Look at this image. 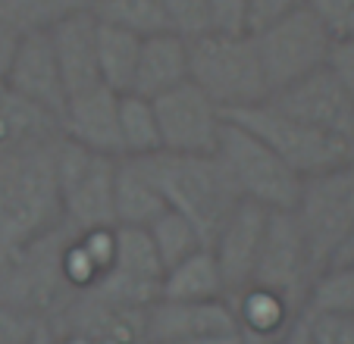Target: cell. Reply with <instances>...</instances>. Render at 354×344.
<instances>
[{
    "instance_id": "5b68a950",
    "label": "cell",
    "mask_w": 354,
    "mask_h": 344,
    "mask_svg": "<svg viewBox=\"0 0 354 344\" xmlns=\"http://www.w3.org/2000/svg\"><path fill=\"white\" fill-rule=\"evenodd\" d=\"M214 157L241 204H254L267 213L295 210L301 179L248 128L226 120Z\"/></svg>"
},
{
    "instance_id": "4fadbf2b",
    "label": "cell",
    "mask_w": 354,
    "mask_h": 344,
    "mask_svg": "<svg viewBox=\"0 0 354 344\" xmlns=\"http://www.w3.org/2000/svg\"><path fill=\"white\" fill-rule=\"evenodd\" d=\"M210 335H239L229 300H163L145 313V344H173Z\"/></svg>"
},
{
    "instance_id": "83f0119b",
    "label": "cell",
    "mask_w": 354,
    "mask_h": 344,
    "mask_svg": "<svg viewBox=\"0 0 354 344\" xmlns=\"http://www.w3.org/2000/svg\"><path fill=\"white\" fill-rule=\"evenodd\" d=\"M304 313L354 316V266H323L308 288Z\"/></svg>"
},
{
    "instance_id": "ffe728a7",
    "label": "cell",
    "mask_w": 354,
    "mask_h": 344,
    "mask_svg": "<svg viewBox=\"0 0 354 344\" xmlns=\"http://www.w3.org/2000/svg\"><path fill=\"white\" fill-rule=\"evenodd\" d=\"M60 120L7 85L0 88V157L60 141Z\"/></svg>"
},
{
    "instance_id": "836d02e7",
    "label": "cell",
    "mask_w": 354,
    "mask_h": 344,
    "mask_svg": "<svg viewBox=\"0 0 354 344\" xmlns=\"http://www.w3.org/2000/svg\"><path fill=\"white\" fill-rule=\"evenodd\" d=\"M47 323L0 304V344H35Z\"/></svg>"
},
{
    "instance_id": "30bf717a",
    "label": "cell",
    "mask_w": 354,
    "mask_h": 344,
    "mask_svg": "<svg viewBox=\"0 0 354 344\" xmlns=\"http://www.w3.org/2000/svg\"><path fill=\"white\" fill-rule=\"evenodd\" d=\"M314 276H317V266L310 260L308 241L301 235L295 213L292 210L270 213L251 285H261V288L286 294L304 313V300H308V288L314 282Z\"/></svg>"
},
{
    "instance_id": "277c9868",
    "label": "cell",
    "mask_w": 354,
    "mask_h": 344,
    "mask_svg": "<svg viewBox=\"0 0 354 344\" xmlns=\"http://www.w3.org/2000/svg\"><path fill=\"white\" fill-rule=\"evenodd\" d=\"M226 120L248 128L254 138H261L298 179H310L317 172L335 169V166L354 160V141L304 126L295 116L282 113L279 106H273L270 100L245 106V110H232L226 113Z\"/></svg>"
},
{
    "instance_id": "cb8c5ba5",
    "label": "cell",
    "mask_w": 354,
    "mask_h": 344,
    "mask_svg": "<svg viewBox=\"0 0 354 344\" xmlns=\"http://www.w3.org/2000/svg\"><path fill=\"white\" fill-rule=\"evenodd\" d=\"M120 144L122 157L132 160H147L160 153V128H157L154 104L147 97L120 94Z\"/></svg>"
},
{
    "instance_id": "f546056e",
    "label": "cell",
    "mask_w": 354,
    "mask_h": 344,
    "mask_svg": "<svg viewBox=\"0 0 354 344\" xmlns=\"http://www.w3.org/2000/svg\"><path fill=\"white\" fill-rule=\"evenodd\" d=\"M163 13H167L169 32L182 38L207 32V0H160Z\"/></svg>"
},
{
    "instance_id": "d6a6232c",
    "label": "cell",
    "mask_w": 354,
    "mask_h": 344,
    "mask_svg": "<svg viewBox=\"0 0 354 344\" xmlns=\"http://www.w3.org/2000/svg\"><path fill=\"white\" fill-rule=\"evenodd\" d=\"M245 16H248V0H207V32L248 35Z\"/></svg>"
},
{
    "instance_id": "2e32d148",
    "label": "cell",
    "mask_w": 354,
    "mask_h": 344,
    "mask_svg": "<svg viewBox=\"0 0 354 344\" xmlns=\"http://www.w3.org/2000/svg\"><path fill=\"white\" fill-rule=\"evenodd\" d=\"M50 50H54L57 69H60L66 100L82 91H91L100 85L97 69V19L91 10L60 19L47 28Z\"/></svg>"
},
{
    "instance_id": "7a4b0ae2",
    "label": "cell",
    "mask_w": 354,
    "mask_h": 344,
    "mask_svg": "<svg viewBox=\"0 0 354 344\" xmlns=\"http://www.w3.org/2000/svg\"><path fill=\"white\" fill-rule=\"evenodd\" d=\"M188 82L207 94L223 116L270 97L251 35L204 32L188 38Z\"/></svg>"
},
{
    "instance_id": "d4e9b609",
    "label": "cell",
    "mask_w": 354,
    "mask_h": 344,
    "mask_svg": "<svg viewBox=\"0 0 354 344\" xmlns=\"http://www.w3.org/2000/svg\"><path fill=\"white\" fill-rule=\"evenodd\" d=\"M94 7V0H0V22L26 32H47L60 19L85 13Z\"/></svg>"
},
{
    "instance_id": "ac0fdd59",
    "label": "cell",
    "mask_w": 354,
    "mask_h": 344,
    "mask_svg": "<svg viewBox=\"0 0 354 344\" xmlns=\"http://www.w3.org/2000/svg\"><path fill=\"white\" fill-rule=\"evenodd\" d=\"M182 82H188V38L176 32H157L141 38L138 66L129 94L154 100Z\"/></svg>"
},
{
    "instance_id": "1f68e13d",
    "label": "cell",
    "mask_w": 354,
    "mask_h": 344,
    "mask_svg": "<svg viewBox=\"0 0 354 344\" xmlns=\"http://www.w3.org/2000/svg\"><path fill=\"white\" fill-rule=\"evenodd\" d=\"M304 7V0H248V16H245V32L257 35L263 28L276 26L279 19L292 16L295 10Z\"/></svg>"
},
{
    "instance_id": "4dcf8cb0",
    "label": "cell",
    "mask_w": 354,
    "mask_h": 344,
    "mask_svg": "<svg viewBox=\"0 0 354 344\" xmlns=\"http://www.w3.org/2000/svg\"><path fill=\"white\" fill-rule=\"evenodd\" d=\"M308 335L314 344H354V316L335 313H304Z\"/></svg>"
},
{
    "instance_id": "603a6c76",
    "label": "cell",
    "mask_w": 354,
    "mask_h": 344,
    "mask_svg": "<svg viewBox=\"0 0 354 344\" xmlns=\"http://www.w3.org/2000/svg\"><path fill=\"white\" fill-rule=\"evenodd\" d=\"M110 272L138 282L145 288H154L160 294V278L163 263L154 251V241L147 235V229H132V225H116V257Z\"/></svg>"
},
{
    "instance_id": "f1b7e54d",
    "label": "cell",
    "mask_w": 354,
    "mask_h": 344,
    "mask_svg": "<svg viewBox=\"0 0 354 344\" xmlns=\"http://www.w3.org/2000/svg\"><path fill=\"white\" fill-rule=\"evenodd\" d=\"M333 44L354 41V0H304Z\"/></svg>"
},
{
    "instance_id": "e575fe53",
    "label": "cell",
    "mask_w": 354,
    "mask_h": 344,
    "mask_svg": "<svg viewBox=\"0 0 354 344\" xmlns=\"http://www.w3.org/2000/svg\"><path fill=\"white\" fill-rule=\"evenodd\" d=\"M329 69L339 79V85L348 91V97L354 100V41H339L329 50Z\"/></svg>"
},
{
    "instance_id": "ab89813d",
    "label": "cell",
    "mask_w": 354,
    "mask_h": 344,
    "mask_svg": "<svg viewBox=\"0 0 354 344\" xmlns=\"http://www.w3.org/2000/svg\"><path fill=\"white\" fill-rule=\"evenodd\" d=\"M54 344H94V341L79 335V332H63V335H54Z\"/></svg>"
},
{
    "instance_id": "484cf974",
    "label": "cell",
    "mask_w": 354,
    "mask_h": 344,
    "mask_svg": "<svg viewBox=\"0 0 354 344\" xmlns=\"http://www.w3.org/2000/svg\"><path fill=\"white\" fill-rule=\"evenodd\" d=\"M91 13L97 22L126 28V32L138 35V38L169 32V22L160 7V0H94Z\"/></svg>"
},
{
    "instance_id": "7c38bea8",
    "label": "cell",
    "mask_w": 354,
    "mask_h": 344,
    "mask_svg": "<svg viewBox=\"0 0 354 344\" xmlns=\"http://www.w3.org/2000/svg\"><path fill=\"white\" fill-rule=\"evenodd\" d=\"M267 210L254 204H235V210L220 225V232L210 241V254H214L220 276L226 282V300L239 294L241 288L251 285L254 278V263L261 254L263 229H267Z\"/></svg>"
},
{
    "instance_id": "d590c367",
    "label": "cell",
    "mask_w": 354,
    "mask_h": 344,
    "mask_svg": "<svg viewBox=\"0 0 354 344\" xmlns=\"http://www.w3.org/2000/svg\"><path fill=\"white\" fill-rule=\"evenodd\" d=\"M16 44H19V32L0 22V88L7 85V75H10V66H13Z\"/></svg>"
},
{
    "instance_id": "52a82bcc",
    "label": "cell",
    "mask_w": 354,
    "mask_h": 344,
    "mask_svg": "<svg viewBox=\"0 0 354 344\" xmlns=\"http://www.w3.org/2000/svg\"><path fill=\"white\" fill-rule=\"evenodd\" d=\"M295 219L308 241L310 260L317 272L329 263L339 241L354 225V160L335 169L317 172L310 179H301Z\"/></svg>"
},
{
    "instance_id": "74e56055",
    "label": "cell",
    "mask_w": 354,
    "mask_h": 344,
    "mask_svg": "<svg viewBox=\"0 0 354 344\" xmlns=\"http://www.w3.org/2000/svg\"><path fill=\"white\" fill-rule=\"evenodd\" d=\"M276 344H314V341H310V335H308V323H304V313H301V319H298V323H295L292 329H288Z\"/></svg>"
},
{
    "instance_id": "4316f807",
    "label": "cell",
    "mask_w": 354,
    "mask_h": 344,
    "mask_svg": "<svg viewBox=\"0 0 354 344\" xmlns=\"http://www.w3.org/2000/svg\"><path fill=\"white\" fill-rule=\"evenodd\" d=\"M147 235L154 241V251H157V257H160L163 269H169V266L182 263L185 257H192V254L207 247V241L201 238L198 229H194L185 216H179L176 210H163L154 222L147 225Z\"/></svg>"
},
{
    "instance_id": "e0dca14e",
    "label": "cell",
    "mask_w": 354,
    "mask_h": 344,
    "mask_svg": "<svg viewBox=\"0 0 354 344\" xmlns=\"http://www.w3.org/2000/svg\"><path fill=\"white\" fill-rule=\"evenodd\" d=\"M235 316V332L241 344H276L301 319V307H295L286 294L248 285L229 298Z\"/></svg>"
},
{
    "instance_id": "f35d334b",
    "label": "cell",
    "mask_w": 354,
    "mask_h": 344,
    "mask_svg": "<svg viewBox=\"0 0 354 344\" xmlns=\"http://www.w3.org/2000/svg\"><path fill=\"white\" fill-rule=\"evenodd\" d=\"M173 344H241L239 335H210V338H192V341H173Z\"/></svg>"
},
{
    "instance_id": "5bb4252c",
    "label": "cell",
    "mask_w": 354,
    "mask_h": 344,
    "mask_svg": "<svg viewBox=\"0 0 354 344\" xmlns=\"http://www.w3.org/2000/svg\"><path fill=\"white\" fill-rule=\"evenodd\" d=\"M60 135L91 153L120 160V94L97 85L69 97L60 116Z\"/></svg>"
},
{
    "instance_id": "d6986e66",
    "label": "cell",
    "mask_w": 354,
    "mask_h": 344,
    "mask_svg": "<svg viewBox=\"0 0 354 344\" xmlns=\"http://www.w3.org/2000/svg\"><path fill=\"white\" fill-rule=\"evenodd\" d=\"M163 210H167V200H163L160 188H157L147 160H132V157L116 160L113 222L132 225V229H147Z\"/></svg>"
},
{
    "instance_id": "8992f818",
    "label": "cell",
    "mask_w": 354,
    "mask_h": 344,
    "mask_svg": "<svg viewBox=\"0 0 354 344\" xmlns=\"http://www.w3.org/2000/svg\"><path fill=\"white\" fill-rule=\"evenodd\" d=\"M57 191L63 225L73 232L110 229L113 222V172L116 160L100 157L60 138L54 147Z\"/></svg>"
},
{
    "instance_id": "8d00e7d4",
    "label": "cell",
    "mask_w": 354,
    "mask_h": 344,
    "mask_svg": "<svg viewBox=\"0 0 354 344\" xmlns=\"http://www.w3.org/2000/svg\"><path fill=\"white\" fill-rule=\"evenodd\" d=\"M326 266H354V225L345 232V238L339 241V247H335V254L329 257Z\"/></svg>"
},
{
    "instance_id": "ba28073f",
    "label": "cell",
    "mask_w": 354,
    "mask_h": 344,
    "mask_svg": "<svg viewBox=\"0 0 354 344\" xmlns=\"http://www.w3.org/2000/svg\"><path fill=\"white\" fill-rule=\"evenodd\" d=\"M251 41H254L270 97L279 94L282 88L301 82L304 75L323 69L329 63V50H333L329 35L323 32V26L314 19L308 7L295 10L292 16L279 19L276 26L251 35Z\"/></svg>"
},
{
    "instance_id": "44dd1931",
    "label": "cell",
    "mask_w": 354,
    "mask_h": 344,
    "mask_svg": "<svg viewBox=\"0 0 354 344\" xmlns=\"http://www.w3.org/2000/svg\"><path fill=\"white\" fill-rule=\"evenodd\" d=\"M160 298L163 300H226V282L220 276V266H216L210 247L185 257L182 263L163 269L160 278Z\"/></svg>"
},
{
    "instance_id": "9c48e42d",
    "label": "cell",
    "mask_w": 354,
    "mask_h": 344,
    "mask_svg": "<svg viewBox=\"0 0 354 344\" xmlns=\"http://www.w3.org/2000/svg\"><path fill=\"white\" fill-rule=\"evenodd\" d=\"M151 104H154L157 128H160V153L214 157L226 116L201 88L182 82Z\"/></svg>"
},
{
    "instance_id": "8fae6325",
    "label": "cell",
    "mask_w": 354,
    "mask_h": 344,
    "mask_svg": "<svg viewBox=\"0 0 354 344\" xmlns=\"http://www.w3.org/2000/svg\"><path fill=\"white\" fill-rule=\"evenodd\" d=\"M282 113L295 116L304 126H314L326 135H339V138L354 141V100L339 85L333 69L323 66L317 73L304 75L301 82L282 88L279 94L267 97Z\"/></svg>"
},
{
    "instance_id": "3957f363",
    "label": "cell",
    "mask_w": 354,
    "mask_h": 344,
    "mask_svg": "<svg viewBox=\"0 0 354 344\" xmlns=\"http://www.w3.org/2000/svg\"><path fill=\"white\" fill-rule=\"evenodd\" d=\"M147 166H151L157 188L167 200V210L185 216L210 247L220 225L239 204L216 157L154 153V157H147Z\"/></svg>"
},
{
    "instance_id": "9a60e30c",
    "label": "cell",
    "mask_w": 354,
    "mask_h": 344,
    "mask_svg": "<svg viewBox=\"0 0 354 344\" xmlns=\"http://www.w3.org/2000/svg\"><path fill=\"white\" fill-rule=\"evenodd\" d=\"M7 88L16 91L19 97L32 100L41 110L54 113L57 120L63 116V110H66V88H63L47 32L19 35L13 66H10V75H7Z\"/></svg>"
},
{
    "instance_id": "7402d4cb",
    "label": "cell",
    "mask_w": 354,
    "mask_h": 344,
    "mask_svg": "<svg viewBox=\"0 0 354 344\" xmlns=\"http://www.w3.org/2000/svg\"><path fill=\"white\" fill-rule=\"evenodd\" d=\"M141 38L126 28L97 22V69L100 85L116 94H129L135 82V66H138Z\"/></svg>"
},
{
    "instance_id": "6da1fadb",
    "label": "cell",
    "mask_w": 354,
    "mask_h": 344,
    "mask_svg": "<svg viewBox=\"0 0 354 344\" xmlns=\"http://www.w3.org/2000/svg\"><path fill=\"white\" fill-rule=\"evenodd\" d=\"M54 144L0 157V276L63 225Z\"/></svg>"
}]
</instances>
